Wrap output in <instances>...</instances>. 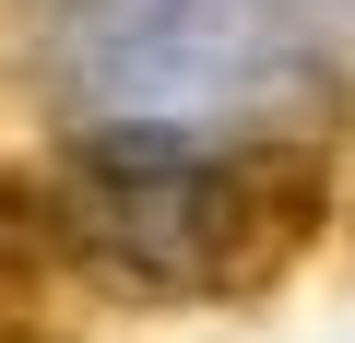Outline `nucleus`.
<instances>
[{
	"label": "nucleus",
	"instance_id": "1",
	"mask_svg": "<svg viewBox=\"0 0 355 343\" xmlns=\"http://www.w3.org/2000/svg\"><path fill=\"white\" fill-rule=\"evenodd\" d=\"M331 225V154L308 130H272V142H237L225 166H190V296L214 308H261Z\"/></svg>",
	"mask_w": 355,
	"mask_h": 343
},
{
	"label": "nucleus",
	"instance_id": "3",
	"mask_svg": "<svg viewBox=\"0 0 355 343\" xmlns=\"http://www.w3.org/2000/svg\"><path fill=\"white\" fill-rule=\"evenodd\" d=\"M343 213H355V202H343Z\"/></svg>",
	"mask_w": 355,
	"mask_h": 343
},
{
	"label": "nucleus",
	"instance_id": "2",
	"mask_svg": "<svg viewBox=\"0 0 355 343\" xmlns=\"http://www.w3.org/2000/svg\"><path fill=\"white\" fill-rule=\"evenodd\" d=\"M95 284L71 261L48 166H0V343H83Z\"/></svg>",
	"mask_w": 355,
	"mask_h": 343
}]
</instances>
